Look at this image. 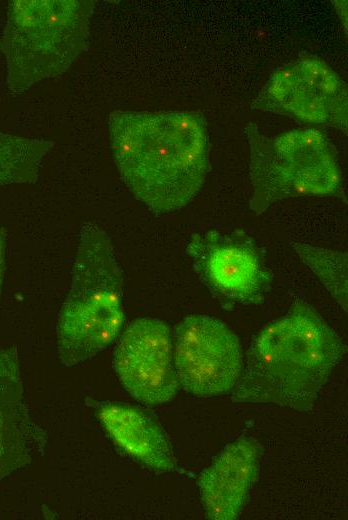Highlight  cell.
<instances>
[{"instance_id":"9c48e42d","label":"cell","mask_w":348,"mask_h":520,"mask_svg":"<svg viewBox=\"0 0 348 520\" xmlns=\"http://www.w3.org/2000/svg\"><path fill=\"white\" fill-rule=\"evenodd\" d=\"M115 373L126 391L146 405L172 400L179 389L168 324L152 317L132 321L114 351Z\"/></svg>"},{"instance_id":"8992f818","label":"cell","mask_w":348,"mask_h":520,"mask_svg":"<svg viewBox=\"0 0 348 520\" xmlns=\"http://www.w3.org/2000/svg\"><path fill=\"white\" fill-rule=\"evenodd\" d=\"M252 107L347 131L346 84L325 61L315 56H300L274 71Z\"/></svg>"},{"instance_id":"6da1fadb","label":"cell","mask_w":348,"mask_h":520,"mask_svg":"<svg viewBox=\"0 0 348 520\" xmlns=\"http://www.w3.org/2000/svg\"><path fill=\"white\" fill-rule=\"evenodd\" d=\"M108 132L122 181L152 212L177 211L200 191L210 167L201 113L113 111Z\"/></svg>"},{"instance_id":"52a82bcc","label":"cell","mask_w":348,"mask_h":520,"mask_svg":"<svg viewBox=\"0 0 348 520\" xmlns=\"http://www.w3.org/2000/svg\"><path fill=\"white\" fill-rule=\"evenodd\" d=\"M173 359L179 386L198 397L233 390L244 364L236 334L222 321L203 314L189 315L177 325Z\"/></svg>"},{"instance_id":"7c38bea8","label":"cell","mask_w":348,"mask_h":520,"mask_svg":"<svg viewBox=\"0 0 348 520\" xmlns=\"http://www.w3.org/2000/svg\"><path fill=\"white\" fill-rule=\"evenodd\" d=\"M96 413L106 433L122 452L158 472L176 469L165 432L143 410L127 403L106 401L96 405Z\"/></svg>"},{"instance_id":"9a60e30c","label":"cell","mask_w":348,"mask_h":520,"mask_svg":"<svg viewBox=\"0 0 348 520\" xmlns=\"http://www.w3.org/2000/svg\"><path fill=\"white\" fill-rule=\"evenodd\" d=\"M6 230L0 227V298L2 293L3 279L6 267Z\"/></svg>"},{"instance_id":"30bf717a","label":"cell","mask_w":348,"mask_h":520,"mask_svg":"<svg viewBox=\"0 0 348 520\" xmlns=\"http://www.w3.org/2000/svg\"><path fill=\"white\" fill-rule=\"evenodd\" d=\"M46 444L24 399L18 350L0 349V482L28 465Z\"/></svg>"},{"instance_id":"7a4b0ae2","label":"cell","mask_w":348,"mask_h":520,"mask_svg":"<svg viewBox=\"0 0 348 520\" xmlns=\"http://www.w3.org/2000/svg\"><path fill=\"white\" fill-rule=\"evenodd\" d=\"M343 353L338 334L298 300L253 339L232 400L309 411Z\"/></svg>"},{"instance_id":"5bb4252c","label":"cell","mask_w":348,"mask_h":520,"mask_svg":"<svg viewBox=\"0 0 348 520\" xmlns=\"http://www.w3.org/2000/svg\"><path fill=\"white\" fill-rule=\"evenodd\" d=\"M292 246L332 297L347 311V253L298 242Z\"/></svg>"},{"instance_id":"8fae6325","label":"cell","mask_w":348,"mask_h":520,"mask_svg":"<svg viewBox=\"0 0 348 520\" xmlns=\"http://www.w3.org/2000/svg\"><path fill=\"white\" fill-rule=\"evenodd\" d=\"M260 451L250 438L228 444L200 475V499L209 519L238 517L259 474Z\"/></svg>"},{"instance_id":"4fadbf2b","label":"cell","mask_w":348,"mask_h":520,"mask_svg":"<svg viewBox=\"0 0 348 520\" xmlns=\"http://www.w3.org/2000/svg\"><path fill=\"white\" fill-rule=\"evenodd\" d=\"M54 142L0 131V185L34 183Z\"/></svg>"},{"instance_id":"5b68a950","label":"cell","mask_w":348,"mask_h":520,"mask_svg":"<svg viewBox=\"0 0 348 520\" xmlns=\"http://www.w3.org/2000/svg\"><path fill=\"white\" fill-rule=\"evenodd\" d=\"M245 133L252 185L249 206L255 214L287 198L340 193L336 152L319 130L294 129L269 137L250 123Z\"/></svg>"},{"instance_id":"277c9868","label":"cell","mask_w":348,"mask_h":520,"mask_svg":"<svg viewBox=\"0 0 348 520\" xmlns=\"http://www.w3.org/2000/svg\"><path fill=\"white\" fill-rule=\"evenodd\" d=\"M92 0L9 1L0 51L9 90L19 94L66 72L87 50Z\"/></svg>"},{"instance_id":"ba28073f","label":"cell","mask_w":348,"mask_h":520,"mask_svg":"<svg viewBox=\"0 0 348 520\" xmlns=\"http://www.w3.org/2000/svg\"><path fill=\"white\" fill-rule=\"evenodd\" d=\"M186 251L201 280L225 302L256 303L269 288L271 276L261 252L244 231L194 234Z\"/></svg>"},{"instance_id":"3957f363","label":"cell","mask_w":348,"mask_h":520,"mask_svg":"<svg viewBox=\"0 0 348 520\" xmlns=\"http://www.w3.org/2000/svg\"><path fill=\"white\" fill-rule=\"evenodd\" d=\"M123 323L122 276L111 240L86 222L57 322L60 361L71 367L94 357L116 339Z\"/></svg>"}]
</instances>
